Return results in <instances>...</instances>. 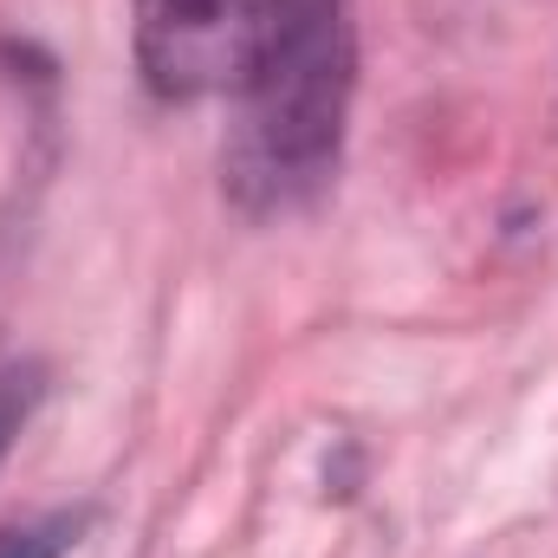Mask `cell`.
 <instances>
[{
  "label": "cell",
  "mask_w": 558,
  "mask_h": 558,
  "mask_svg": "<svg viewBox=\"0 0 558 558\" xmlns=\"http://www.w3.org/2000/svg\"><path fill=\"white\" fill-rule=\"evenodd\" d=\"M357 92L351 0H286L260 78L241 92V118L221 149V189L241 215L274 221L312 208L344 162Z\"/></svg>",
  "instance_id": "cell-1"
},
{
  "label": "cell",
  "mask_w": 558,
  "mask_h": 558,
  "mask_svg": "<svg viewBox=\"0 0 558 558\" xmlns=\"http://www.w3.org/2000/svg\"><path fill=\"white\" fill-rule=\"evenodd\" d=\"M286 0H137L131 46L162 105L241 98L279 39Z\"/></svg>",
  "instance_id": "cell-2"
},
{
  "label": "cell",
  "mask_w": 558,
  "mask_h": 558,
  "mask_svg": "<svg viewBox=\"0 0 558 558\" xmlns=\"http://www.w3.org/2000/svg\"><path fill=\"white\" fill-rule=\"evenodd\" d=\"M39 397H46V364H7L0 371V461L20 441V428L33 422Z\"/></svg>",
  "instance_id": "cell-4"
},
{
  "label": "cell",
  "mask_w": 558,
  "mask_h": 558,
  "mask_svg": "<svg viewBox=\"0 0 558 558\" xmlns=\"http://www.w3.org/2000/svg\"><path fill=\"white\" fill-rule=\"evenodd\" d=\"M72 546H78V513H39L0 526V558H65Z\"/></svg>",
  "instance_id": "cell-3"
}]
</instances>
